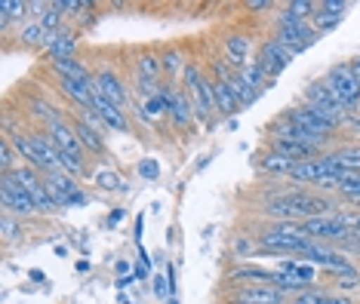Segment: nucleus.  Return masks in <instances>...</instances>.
Instances as JSON below:
<instances>
[{
  "label": "nucleus",
  "mask_w": 360,
  "mask_h": 304,
  "mask_svg": "<svg viewBox=\"0 0 360 304\" xmlns=\"http://www.w3.org/2000/svg\"><path fill=\"white\" fill-rule=\"evenodd\" d=\"M330 209V200L317 194H305V191H290V194H277L265 203V212L268 216H277L281 221H290V218H317V216H326Z\"/></svg>",
  "instance_id": "nucleus-1"
},
{
  "label": "nucleus",
  "mask_w": 360,
  "mask_h": 304,
  "mask_svg": "<svg viewBox=\"0 0 360 304\" xmlns=\"http://www.w3.org/2000/svg\"><path fill=\"white\" fill-rule=\"evenodd\" d=\"M13 147L22 154V160H28L31 169H44L46 176L50 172H59L62 169V160H59V151L56 145L50 142V136H10Z\"/></svg>",
  "instance_id": "nucleus-2"
},
{
  "label": "nucleus",
  "mask_w": 360,
  "mask_h": 304,
  "mask_svg": "<svg viewBox=\"0 0 360 304\" xmlns=\"http://www.w3.org/2000/svg\"><path fill=\"white\" fill-rule=\"evenodd\" d=\"M0 200H4V209L6 212H15V216H34L37 212V203L31 191L13 172H4V182H0Z\"/></svg>",
  "instance_id": "nucleus-3"
},
{
  "label": "nucleus",
  "mask_w": 360,
  "mask_h": 304,
  "mask_svg": "<svg viewBox=\"0 0 360 304\" xmlns=\"http://www.w3.org/2000/svg\"><path fill=\"white\" fill-rule=\"evenodd\" d=\"M323 84L345 108H354L360 102V84H357L354 74H351V65H333V68L326 71Z\"/></svg>",
  "instance_id": "nucleus-4"
},
{
  "label": "nucleus",
  "mask_w": 360,
  "mask_h": 304,
  "mask_svg": "<svg viewBox=\"0 0 360 304\" xmlns=\"http://www.w3.org/2000/svg\"><path fill=\"white\" fill-rule=\"evenodd\" d=\"M274 40L290 55H299V53H305V49L314 44V40H321V37H317L314 25L305 22V25H281V28H277V34H274Z\"/></svg>",
  "instance_id": "nucleus-5"
},
{
  "label": "nucleus",
  "mask_w": 360,
  "mask_h": 304,
  "mask_svg": "<svg viewBox=\"0 0 360 304\" xmlns=\"http://www.w3.org/2000/svg\"><path fill=\"white\" fill-rule=\"evenodd\" d=\"M302 227H305V234L311 237V240H339V243L348 240V227H345V221H342L339 216L305 218L302 221Z\"/></svg>",
  "instance_id": "nucleus-6"
},
{
  "label": "nucleus",
  "mask_w": 360,
  "mask_h": 304,
  "mask_svg": "<svg viewBox=\"0 0 360 304\" xmlns=\"http://www.w3.org/2000/svg\"><path fill=\"white\" fill-rule=\"evenodd\" d=\"M256 62L262 65L265 77H268V80H274L277 74H281L286 65L292 62V55L286 53V49L277 44V40H265V44H262V49H259V59H256Z\"/></svg>",
  "instance_id": "nucleus-7"
},
{
  "label": "nucleus",
  "mask_w": 360,
  "mask_h": 304,
  "mask_svg": "<svg viewBox=\"0 0 360 304\" xmlns=\"http://www.w3.org/2000/svg\"><path fill=\"white\" fill-rule=\"evenodd\" d=\"M345 10H348L345 0H323V4H317L314 15H311V25H314L317 34H321V31H333L345 19Z\"/></svg>",
  "instance_id": "nucleus-8"
},
{
  "label": "nucleus",
  "mask_w": 360,
  "mask_h": 304,
  "mask_svg": "<svg viewBox=\"0 0 360 304\" xmlns=\"http://www.w3.org/2000/svg\"><path fill=\"white\" fill-rule=\"evenodd\" d=\"M305 102L311 105V108H323V111H330L342 120L348 117V108L330 93V89H326V84H308L305 86Z\"/></svg>",
  "instance_id": "nucleus-9"
},
{
  "label": "nucleus",
  "mask_w": 360,
  "mask_h": 304,
  "mask_svg": "<svg viewBox=\"0 0 360 304\" xmlns=\"http://www.w3.org/2000/svg\"><path fill=\"white\" fill-rule=\"evenodd\" d=\"M96 93H99L102 98H108L111 105H117L120 111H124L127 105V86L120 84V77L108 68H102L99 74H96Z\"/></svg>",
  "instance_id": "nucleus-10"
},
{
  "label": "nucleus",
  "mask_w": 360,
  "mask_h": 304,
  "mask_svg": "<svg viewBox=\"0 0 360 304\" xmlns=\"http://www.w3.org/2000/svg\"><path fill=\"white\" fill-rule=\"evenodd\" d=\"M46 136H50V142L56 145V151L59 154H68V157H77L80 160V154H84V145H80V138L77 133H71L68 126L59 120V123H50L46 126Z\"/></svg>",
  "instance_id": "nucleus-11"
},
{
  "label": "nucleus",
  "mask_w": 360,
  "mask_h": 304,
  "mask_svg": "<svg viewBox=\"0 0 360 304\" xmlns=\"http://www.w3.org/2000/svg\"><path fill=\"white\" fill-rule=\"evenodd\" d=\"M234 304H286V295L274 286H243L234 295Z\"/></svg>",
  "instance_id": "nucleus-12"
},
{
  "label": "nucleus",
  "mask_w": 360,
  "mask_h": 304,
  "mask_svg": "<svg viewBox=\"0 0 360 304\" xmlns=\"http://www.w3.org/2000/svg\"><path fill=\"white\" fill-rule=\"evenodd\" d=\"M160 95L167 98V111L176 120V126H191V120H194L191 98H185L179 89H160Z\"/></svg>",
  "instance_id": "nucleus-13"
},
{
  "label": "nucleus",
  "mask_w": 360,
  "mask_h": 304,
  "mask_svg": "<svg viewBox=\"0 0 360 304\" xmlns=\"http://www.w3.org/2000/svg\"><path fill=\"white\" fill-rule=\"evenodd\" d=\"M44 49L50 53L53 62H65V59H75V49H77V37L68 34V31H56V34H46Z\"/></svg>",
  "instance_id": "nucleus-14"
},
{
  "label": "nucleus",
  "mask_w": 360,
  "mask_h": 304,
  "mask_svg": "<svg viewBox=\"0 0 360 304\" xmlns=\"http://www.w3.org/2000/svg\"><path fill=\"white\" fill-rule=\"evenodd\" d=\"M46 191L53 194V200L59 203V206H68L71 197L77 194V185H75V176H68V172H50L46 176Z\"/></svg>",
  "instance_id": "nucleus-15"
},
{
  "label": "nucleus",
  "mask_w": 360,
  "mask_h": 304,
  "mask_svg": "<svg viewBox=\"0 0 360 304\" xmlns=\"http://www.w3.org/2000/svg\"><path fill=\"white\" fill-rule=\"evenodd\" d=\"M89 111H96L102 117L105 126H111V129H120V133H129V123H127V114L117 108V105H111L108 98H102L99 93L93 95V108Z\"/></svg>",
  "instance_id": "nucleus-16"
},
{
  "label": "nucleus",
  "mask_w": 360,
  "mask_h": 304,
  "mask_svg": "<svg viewBox=\"0 0 360 304\" xmlns=\"http://www.w3.org/2000/svg\"><path fill=\"white\" fill-rule=\"evenodd\" d=\"M225 59L234 65L237 71L250 65V37L247 34H228L225 37Z\"/></svg>",
  "instance_id": "nucleus-17"
},
{
  "label": "nucleus",
  "mask_w": 360,
  "mask_h": 304,
  "mask_svg": "<svg viewBox=\"0 0 360 304\" xmlns=\"http://www.w3.org/2000/svg\"><path fill=\"white\" fill-rule=\"evenodd\" d=\"M231 283H256V286H271L274 283V270H265V267H252V265H243L228 274Z\"/></svg>",
  "instance_id": "nucleus-18"
},
{
  "label": "nucleus",
  "mask_w": 360,
  "mask_h": 304,
  "mask_svg": "<svg viewBox=\"0 0 360 304\" xmlns=\"http://www.w3.org/2000/svg\"><path fill=\"white\" fill-rule=\"evenodd\" d=\"M317 6L311 0H296V4H286L281 13V25H305L314 15Z\"/></svg>",
  "instance_id": "nucleus-19"
},
{
  "label": "nucleus",
  "mask_w": 360,
  "mask_h": 304,
  "mask_svg": "<svg viewBox=\"0 0 360 304\" xmlns=\"http://www.w3.org/2000/svg\"><path fill=\"white\" fill-rule=\"evenodd\" d=\"M212 102H216V108L222 111V114H228V117L240 111V105H237L231 86H228V84H219V80H212Z\"/></svg>",
  "instance_id": "nucleus-20"
},
{
  "label": "nucleus",
  "mask_w": 360,
  "mask_h": 304,
  "mask_svg": "<svg viewBox=\"0 0 360 304\" xmlns=\"http://www.w3.org/2000/svg\"><path fill=\"white\" fill-rule=\"evenodd\" d=\"M53 68L59 71V77H68V80H80V84H96V77L89 74L84 65L77 59H65V62H53Z\"/></svg>",
  "instance_id": "nucleus-21"
},
{
  "label": "nucleus",
  "mask_w": 360,
  "mask_h": 304,
  "mask_svg": "<svg viewBox=\"0 0 360 304\" xmlns=\"http://www.w3.org/2000/svg\"><path fill=\"white\" fill-rule=\"evenodd\" d=\"M31 10V4H25V0H4L0 4V28H10L13 19H25Z\"/></svg>",
  "instance_id": "nucleus-22"
},
{
  "label": "nucleus",
  "mask_w": 360,
  "mask_h": 304,
  "mask_svg": "<svg viewBox=\"0 0 360 304\" xmlns=\"http://www.w3.org/2000/svg\"><path fill=\"white\" fill-rule=\"evenodd\" d=\"M228 86H231V93H234V98H237V105H240V108H250V105L262 95L259 89H252V86L247 84V80L240 77V74H234V80H231Z\"/></svg>",
  "instance_id": "nucleus-23"
},
{
  "label": "nucleus",
  "mask_w": 360,
  "mask_h": 304,
  "mask_svg": "<svg viewBox=\"0 0 360 304\" xmlns=\"http://www.w3.org/2000/svg\"><path fill=\"white\" fill-rule=\"evenodd\" d=\"M75 133H77L80 145H84L86 151L102 154V147H105V142H102V133H96V129H93V126H86L84 120H77V123H75Z\"/></svg>",
  "instance_id": "nucleus-24"
},
{
  "label": "nucleus",
  "mask_w": 360,
  "mask_h": 304,
  "mask_svg": "<svg viewBox=\"0 0 360 304\" xmlns=\"http://www.w3.org/2000/svg\"><path fill=\"white\" fill-rule=\"evenodd\" d=\"M281 270H286V274H292V277H296V280H302L305 286L317 280V267H314V265H299V261H283Z\"/></svg>",
  "instance_id": "nucleus-25"
},
{
  "label": "nucleus",
  "mask_w": 360,
  "mask_h": 304,
  "mask_svg": "<svg viewBox=\"0 0 360 304\" xmlns=\"http://www.w3.org/2000/svg\"><path fill=\"white\" fill-rule=\"evenodd\" d=\"M292 166H296V160L283 157V154H277V151H271L268 157H262V169H268V172H283V176H290Z\"/></svg>",
  "instance_id": "nucleus-26"
},
{
  "label": "nucleus",
  "mask_w": 360,
  "mask_h": 304,
  "mask_svg": "<svg viewBox=\"0 0 360 304\" xmlns=\"http://www.w3.org/2000/svg\"><path fill=\"white\" fill-rule=\"evenodd\" d=\"M136 71H139V77H145V80H158V77H160V71H163V65L154 59L151 53H145V55H139Z\"/></svg>",
  "instance_id": "nucleus-27"
},
{
  "label": "nucleus",
  "mask_w": 360,
  "mask_h": 304,
  "mask_svg": "<svg viewBox=\"0 0 360 304\" xmlns=\"http://www.w3.org/2000/svg\"><path fill=\"white\" fill-rule=\"evenodd\" d=\"M19 40H22V44H25V46H44V40H46V31H44V25H40V22H31V25H25V28H22L19 31Z\"/></svg>",
  "instance_id": "nucleus-28"
},
{
  "label": "nucleus",
  "mask_w": 360,
  "mask_h": 304,
  "mask_svg": "<svg viewBox=\"0 0 360 304\" xmlns=\"http://www.w3.org/2000/svg\"><path fill=\"white\" fill-rule=\"evenodd\" d=\"M31 114H34V117H40V120H46V126L62 120L59 111H56L50 102H44V98H31Z\"/></svg>",
  "instance_id": "nucleus-29"
},
{
  "label": "nucleus",
  "mask_w": 360,
  "mask_h": 304,
  "mask_svg": "<svg viewBox=\"0 0 360 304\" xmlns=\"http://www.w3.org/2000/svg\"><path fill=\"white\" fill-rule=\"evenodd\" d=\"M96 185L102 187V191H120L127 182L117 176V172H111V169H99L96 172Z\"/></svg>",
  "instance_id": "nucleus-30"
},
{
  "label": "nucleus",
  "mask_w": 360,
  "mask_h": 304,
  "mask_svg": "<svg viewBox=\"0 0 360 304\" xmlns=\"http://www.w3.org/2000/svg\"><path fill=\"white\" fill-rule=\"evenodd\" d=\"M59 19H62V10H59L56 4H50L44 13H40V19H37V22L44 25L46 34H56V28H59Z\"/></svg>",
  "instance_id": "nucleus-31"
},
{
  "label": "nucleus",
  "mask_w": 360,
  "mask_h": 304,
  "mask_svg": "<svg viewBox=\"0 0 360 304\" xmlns=\"http://www.w3.org/2000/svg\"><path fill=\"white\" fill-rule=\"evenodd\" d=\"M160 65H163V71L173 74V77H176L179 71L185 74V68H188V65H182V53H167V55L160 59Z\"/></svg>",
  "instance_id": "nucleus-32"
},
{
  "label": "nucleus",
  "mask_w": 360,
  "mask_h": 304,
  "mask_svg": "<svg viewBox=\"0 0 360 304\" xmlns=\"http://www.w3.org/2000/svg\"><path fill=\"white\" fill-rule=\"evenodd\" d=\"M292 304H330V295H326V292H314V289H305V292H299L296 298H292Z\"/></svg>",
  "instance_id": "nucleus-33"
},
{
  "label": "nucleus",
  "mask_w": 360,
  "mask_h": 304,
  "mask_svg": "<svg viewBox=\"0 0 360 304\" xmlns=\"http://www.w3.org/2000/svg\"><path fill=\"white\" fill-rule=\"evenodd\" d=\"M139 176H142V178H148V182H154V178L160 176V166H158V160L145 157L142 163H139Z\"/></svg>",
  "instance_id": "nucleus-34"
},
{
  "label": "nucleus",
  "mask_w": 360,
  "mask_h": 304,
  "mask_svg": "<svg viewBox=\"0 0 360 304\" xmlns=\"http://www.w3.org/2000/svg\"><path fill=\"white\" fill-rule=\"evenodd\" d=\"M145 108H148V117H160V114H167V98L163 95H154L145 102Z\"/></svg>",
  "instance_id": "nucleus-35"
},
{
  "label": "nucleus",
  "mask_w": 360,
  "mask_h": 304,
  "mask_svg": "<svg viewBox=\"0 0 360 304\" xmlns=\"http://www.w3.org/2000/svg\"><path fill=\"white\" fill-rule=\"evenodd\" d=\"M0 166H4V172H13V142H4V147H0Z\"/></svg>",
  "instance_id": "nucleus-36"
},
{
  "label": "nucleus",
  "mask_w": 360,
  "mask_h": 304,
  "mask_svg": "<svg viewBox=\"0 0 360 304\" xmlns=\"http://www.w3.org/2000/svg\"><path fill=\"white\" fill-rule=\"evenodd\" d=\"M15 237H19V225H15L10 216H4V240L10 243V240H15Z\"/></svg>",
  "instance_id": "nucleus-37"
},
{
  "label": "nucleus",
  "mask_w": 360,
  "mask_h": 304,
  "mask_svg": "<svg viewBox=\"0 0 360 304\" xmlns=\"http://www.w3.org/2000/svg\"><path fill=\"white\" fill-rule=\"evenodd\" d=\"M151 274V261H148V256H145V249H142V256H139V267H136V277H148Z\"/></svg>",
  "instance_id": "nucleus-38"
},
{
  "label": "nucleus",
  "mask_w": 360,
  "mask_h": 304,
  "mask_svg": "<svg viewBox=\"0 0 360 304\" xmlns=\"http://www.w3.org/2000/svg\"><path fill=\"white\" fill-rule=\"evenodd\" d=\"M247 10L250 13H265V10H274V4H271V0H250Z\"/></svg>",
  "instance_id": "nucleus-39"
},
{
  "label": "nucleus",
  "mask_w": 360,
  "mask_h": 304,
  "mask_svg": "<svg viewBox=\"0 0 360 304\" xmlns=\"http://www.w3.org/2000/svg\"><path fill=\"white\" fill-rule=\"evenodd\" d=\"M234 252H243V256H247V252H252V243L250 240H234Z\"/></svg>",
  "instance_id": "nucleus-40"
},
{
  "label": "nucleus",
  "mask_w": 360,
  "mask_h": 304,
  "mask_svg": "<svg viewBox=\"0 0 360 304\" xmlns=\"http://www.w3.org/2000/svg\"><path fill=\"white\" fill-rule=\"evenodd\" d=\"M114 270H117V274H129V261H124V258H120L117 265H114Z\"/></svg>",
  "instance_id": "nucleus-41"
},
{
  "label": "nucleus",
  "mask_w": 360,
  "mask_h": 304,
  "mask_svg": "<svg viewBox=\"0 0 360 304\" xmlns=\"http://www.w3.org/2000/svg\"><path fill=\"white\" fill-rule=\"evenodd\" d=\"M351 74H354V77H357V84H360V59L351 62Z\"/></svg>",
  "instance_id": "nucleus-42"
},
{
  "label": "nucleus",
  "mask_w": 360,
  "mask_h": 304,
  "mask_svg": "<svg viewBox=\"0 0 360 304\" xmlns=\"http://www.w3.org/2000/svg\"><path fill=\"white\" fill-rule=\"evenodd\" d=\"M345 249H351V252H357V256H360V240H348Z\"/></svg>",
  "instance_id": "nucleus-43"
},
{
  "label": "nucleus",
  "mask_w": 360,
  "mask_h": 304,
  "mask_svg": "<svg viewBox=\"0 0 360 304\" xmlns=\"http://www.w3.org/2000/svg\"><path fill=\"white\" fill-rule=\"evenodd\" d=\"M133 283H136V280H133V277H124V280H120L117 286H120V289H129V286H133Z\"/></svg>",
  "instance_id": "nucleus-44"
},
{
  "label": "nucleus",
  "mask_w": 360,
  "mask_h": 304,
  "mask_svg": "<svg viewBox=\"0 0 360 304\" xmlns=\"http://www.w3.org/2000/svg\"><path fill=\"white\" fill-rule=\"evenodd\" d=\"M124 218V209H117V212H111V225H117V221Z\"/></svg>",
  "instance_id": "nucleus-45"
}]
</instances>
